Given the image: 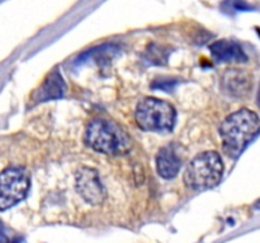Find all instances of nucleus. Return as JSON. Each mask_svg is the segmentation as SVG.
<instances>
[{
    "instance_id": "nucleus-9",
    "label": "nucleus",
    "mask_w": 260,
    "mask_h": 243,
    "mask_svg": "<svg viewBox=\"0 0 260 243\" xmlns=\"http://www.w3.org/2000/svg\"><path fill=\"white\" fill-rule=\"evenodd\" d=\"M182 162L173 146L162 147L156 156L157 172L164 179H173L179 172Z\"/></svg>"
},
{
    "instance_id": "nucleus-13",
    "label": "nucleus",
    "mask_w": 260,
    "mask_h": 243,
    "mask_svg": "<svg viewBox=\"0 0 260 243\" xmlns=\"http://www.w3.org/2000/svg\"><path fill=\"white\" fill-rule=\"evenodd\" d=\"M258 33H259V35H260V29H258Z\"/></svg>"
},
{
    "instance_id": "nucleus-10",
    "label": "nucleus",
    "mask_w": 260,
    "mask_h": 243,
    "mask_svg": "<svg viewBox=\"0 0 260 243\" xmlns=\"http://www.w3.org/2000/svg\"><path fill=\"white\" fill-rule=\"evenodd\" d=\"M65 93V83H63L62 77L58 72L52 71L45 83L41 85L37 93L35 95L36 103H43V101L53 100V99H58L63 95Z\"/></svg>"
},
{
    "instance_id": "nucleus-5",
    "label": "nucleus",
    "mask_w": 260,
    "mask_h": 243,
    "mask_svg": "<svg viewBox=\"0 0 260 243\" xmlns=\"http://www.w3.org/2000/svg\"><path fill=\"white\" fill-rule=\"evenodd\" d=\"M29 190V175L23 167L12 166L0 174V210L22 201Z\"/></svg>"
},
{
    "instance_id": "nucleus-3",
    "label": "nucleus",
    "mask_w": 260,
    "mask_h": 243,
    "mask_svg": "<svg viewBox=\"0 0 260 243\" xmlns=\"http://www.w3.org/2000/svg\"><path fill=\"white\" fill-rule=\"evenodd\" d=\"M223 164L221 156L215 151L198 154L184 174V182L193 190H207L216 186L222 179Z\"/></svg>"
},
{
    "instance_id": "nucleus-7",
    "label": "nucleus",
    "mask_w": 260,
    "mask_h": 243,
    "mask_svg": "<svg viewBox=\"0 0 260 243\" xmlns=\"http://www.w3.org/2000/svg\"><path fill=\"white\" fill-rule=\"evenodd\" d=\"M211 53L217 62H246L248 56L240 43L231 39H221L210 46Z\"/></svg>"
},
{
    "instance_id": "nucleus-4",
    "label": "nucleus",
    "mask_w": 260,
    "mask_h": 243,
    "mask_svg": "<svg viewBox=\"0 0 260 243\" xmlns=\"http://www.w3.org/2000/svg\"><path fill=\"white\" fill-rule=\"evenodd\" d=\"M136 122L147 132H169L175 123V109L168 101L145 98L136 108Z\"/></svg>"
},
{
    "instance_id": "nucleus-11",
    "label": "nucleus",
    "mask_w": 260,
    "mask_h": 243,
    "mask_svg": "<svg viewBox=\"0 0 260 243\" xmlns=\"http://www.w3.org/2000/svg\"><path fill=\"white\" fill-rule=\"evenodd\" d=\"M0 243H19V240L14 239V240H10L9 235H8L7 232V228L4 227L2 222H0Z\"/></svg>"
},
{
    "instance_id": "nucleus-1",
    "label": "nucleus",
    "mask_w": 260,
    "mask_h": 243,
    "mask_svg": "<svg viewBox=\"0 0 260 243\" xmlns=\"http://www.w3.org/2000/svg\"><path fill=\"white\" fill-rule=\"evenodd\" d=\"M260 131V119L256 113L241 109L229 115L220 128L223 149L230 157H238Z\"/></svg>"
},
{
    "instance_id": "nucleus-2",
    "label": "nucleus",
    "mask_w": 260,
    "mask_h": 243,
    "mask_svg": "<svg viewBox=\"0 0 260 243\" xmlns=\"http://www.w3.org/2000/svg\"><path fill=\"white\" fill-rule=\"evenodd\" d=\"M85 141L95 151L107 154L126 153L131 146L128 136L121 127L106 119H94L88 126Z\"/></svg>"
},
{
    "instance_id": "nucleus-8",
    "label": "nucleus",
    "mask_w": 260,
    "mask_h": 243,
    "mask_svg": "<svg viewBox=\"0 0 260 243\" xmlns=\"http://www.w3.org/2000/svg\"><path fill=\"white\" fill-rule=\"evenodd\" d=\"M222 88L229 95L245 96L251 89V78L243 70H229L222 77Z\"/></svg>"
},
{
    "instance_id": "nucleus-6",
    "label": "nucleus",
    "mask_w": 260,
    "mask_h": 243,
    "mask_svg": "<svg viewBox=\"0 0 260 243\" xmlns=\"http://www.w3.org/2000/svg\"><path fill=\"white\" fill-rule=\"evenodd\" d=\"M76 189L86 202L96 205L106 199V189L95 170L83 167L76 174Z\"/></svg>"
},
{
    "instance_id": "nucleus-12",
    "label": "nucleus",
    "mask_w": 260,
    "mask_h": 243,
    "mask_svg": "<svg viewBox=\"0 0 260 243\" xmlns=\"http://www.w3.org/2000/svg\"><path fill=\"white\" fill-rule=\"evenodd\" d=\"M255 207H256V208H258V209H260V200H259V201H258V202H256V205H255Z\"/></svg>"
}]
</instances>
